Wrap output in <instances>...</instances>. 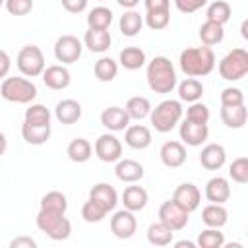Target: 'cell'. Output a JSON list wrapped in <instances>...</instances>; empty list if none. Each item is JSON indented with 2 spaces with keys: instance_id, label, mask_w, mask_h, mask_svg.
Segmentation results:
<instances>
[{
  "instance_id": "cell-1",
  "label": "cell",
  "mask_w": 248,
  "mask_h": 248,
  "mask_svg": "<svg viewBox=\"0 0 248 248\" xmlns=\"http://www.w3.org/2000/svg\"><path fill=\"white\" fill-rule=\"evenodd\" d=\"M180 70L190 78H202L215 68V54L211 46H192L180 52Z\"/></svg>"
},
{
  "instance_id": "cell-2",
  "label": "cell",
  "mask_w": 248,
  "mask_h": 248,
  "mask_svg": "<svg viewBox=\"0 0 248 248\" xmlns=\"http://www.w3.org/2000/svg\"><path fill=\"white\" fill-rule=\"evenodd\" d=\"M147 85L155 93H170L176 85V72L167 56H155L147 64Z\"/></svg>"
},
{
  "instance_id": "cell-3",
  "label": "cell",
  "mask_w": 248,
  "mask_h": 248,
  "mask_svg": "<svg viewBox=\"0 0 248 248\" xmlns=\"http://www.w3.org/2000/svg\"><path fill=\"white\" fill-rule=\"evenodd\" d=\"M0 95L10 103H31L37 97V87L27 78H6L0 85Z\"/></svg>"
},
{
  "instance_id": "cell-4",
  "label": "cell",
  "mask_w": 248,
  "mask_h": 248,
  "mask_svg": "<svg viewBox=\"0 0 248 248\" xmlns=\"http://www.w3.org/2000/svg\"><path fill=\"white\" fill-rule=\"evenodd\" d=\"M151 124L157 132L165 134V132H170L178 120L182 118V105L180 101H174V99H167L163 103H159L151 112Z\"/></svg>"
},
{
  "instance_id": "cell-5",
  "label": "cell",
  "mask_w": 248,
  "mask_h": 248,
  "mask_svg": "<svg viewBox=\"0 0 248 248\" xmlns=\"http://www.w3.org/2000/svg\"><path fill=\"white\" fill-rule=\"evenodd\" d=\"M35 221H37L39 231H43L52 240H66L70 236V232H72V223L64 217V213L39 209Z\"/></svg>"
},
{
  "instance_id": "cell-6",
  "label": "cell",
  "mask_w": 248,
  "mask_h": 248,
  "mask_svg": "<svg viewBox=\"0 0 248 248\" xmlns=\"http://www.w3.org/2000/svg\"><path fill=\"white\" fill-rule=\"evenodd\" d=\"M219 74L227 81H238L248 74V52L244 48H232L219 62Z\"/></svg>"
},
{
  "instance_id": "cell-7",
  "label": "cell",
  "mask_w": 248,
  "mask_h": 248,
  "mask_svg": "<svg viewBox=\"0 0 248 248\" xmlns=\"http://www.w3.org/2000/svg\"><path fill=\"white\" fill-rule=\"evenodd\" d=\"M17 68L23 76L27 78H35L41 76L45 70V56L41 52L39 46L35 45H27L17 52Z\"/></svg>"
},
{
  "instance_id": "cell-8",
  "label": "cell",
  "mask_w": 248,
  "mask_h": 248,
  "mask_svg": "<svg viewBox=\"0 0 248 248\" xmlns=\"http://www.w3.org/2000/svg\"><path fill=\"white\" fill-rule=\"evenodd\" d=\"M188 215L190 213L184 207H180L174 200H167L159 207V221L172 231H182L188 225Z\"/></svg>"
},
{
  "instance_id": "cell-9",
  "label": "cell",
  "mask_w": 248,
  "mask_h": 248,
  "mask_svg": "<svg viewBox=\"0 0 248 248\" xmlns=\"http://www.w3.org/2000/svg\"><path fill=\"white\" fill-rule=\"evenodd\" d=\"M81 41L74 35H62L54 43V56L62 64H74L81 56Z\"/></svg>"
},
{
  "instance_id": "cell-10",
  "label": "cell",
  "mask_w": 248,
  "mask_h": 248,
  "mask_svg": "<svg viewBox=\"0 0 248 248\" xmlns=\"http://www.w3.org/2000/svg\"><path fill=\"white\" fill-rule=\"evenodd\" d=\"M95 155L105 163H114L122 155V143L112 134H103L95 141Z\"/></svg>"
},
{
  "instance_id": "cell-11",
  "label": "cell",
  "mask_w": 248,
  "mask_h": 248,
  "mask_svg": "<svg viewBox=\"0 0 248 248\" xmlns=\"http://www.w3.org/2000/svg\"><path fill=\"white\" fill-rule=\"evenodd\" d=\"M138 229V221L134 217V211L120 209L110 217V231L116 238H130Z\"/></svg>"
},
{
  "instance_id": "cell-12",
  "label": "cell",
  "mask_w": 248,
  "mask_h": 248,
  "mask_svg": "<svg viewBox=\"0 0 248 248\" xmlns=\"http://www.w3.org/2000/svg\"><path fill=\"white\" fill-rule=\"evenodd\" d=\"M172 200H174L180 207H184V209L190 213V211H194V209L200 207L202 194H200V190H198L196 184L184 182V184L176 186V190H174V194H172Z\"/></svg>"
},
{
  "instance_id": "cell-13",
  "label": "cell",
  "mask_w": 248,
  "mask_h": 248,
  "mask_svg": "<svg viewBox=\"0 0 248 248\" xmlns=\"http://www.w3.org/2000/svg\"><path fill=\"white\" fill-rule=\"evenodd\" d=\"M89 200H93L97 205H101V207L108 213V211H112V209L116 207V203H118V194H116V190H114L110 184L99 182V184H95V186L91 188Z\"/></svg>"
},
{
  "instance_id": "cell-14",
  "label": "cell",
  "mask_w": 248,
  "mask_h": 248,
  "mask_svg": "<svg viewBox=\"0 0 248 248\" xmlns=\"http://www.w3.org/2000/svg\"><path fill=\"white\" fill-rule=\"evenodd\" d=\"M207 124H200V122H192V120H184L180 124V140L188 145H202L207 140Z\"/></svg>"
},
{
  "instance_id": "cell-15",
  "label": "cell",
  "mask_w": 248,
  "mask_h": 248,
  "mask_svg": "<svg viewBox=\"0 0 248 248\" xmlns=\"http://www.w3.org/2000/svg\"><path fill=\"white\" fill-rule=\"evenodd\" d=\"M159 155H161L163 165L169 167V169H178V167H182L186 163V149H184V145L180 141L163 143Z\"/></svg>"
},
{
  "instance_id": "cell-16",
  "label": "cell",
  "mask_w": 248,
  "mask_h": 248,
  "mask_svg": "<svg viewBox=\"0 0 248 248\" xmlns=\"http://www.w3.org/2000/svg\"><path fill=\"white\" fill-rule=\"evenodd\" d=\"M101 124L112 132H120V130H126L128 124H130V116L126 112V108H120V107H108L101 112Z\"/></svg>"
},
{
  "instance_id": "cell-17",
  "label": "cell",
  "mask_w": 248,
  "mask_h": 248,
  "mask_svg": "<svg viewBox=\"0 0 248 248\" xmlns=\"http://www.w3.org/2000/svg\"><path fill=\"white\" fill-rule=\"evenodd\" d=\"M225 159H227V151H225V147L219 145V143H209V145H205V147L202 149V153H200V163H202V167L207 169V170H217V169H221V167L225 165Z\"/></svg>"
},
{
  "instance_id": "cell-18",
  "label": "cell",
  "mask_w": 248,
  "mask_h": 248,
  "mask_svg": "<svg viewBox=\"0 0 248 248\" xmlns=\"http://www.w3.org/2000/svg\"><path fill=\"white\" fill-rule=\"evenodd\" d=\"M43 81L50 89H66L70 85V72L60 64H52L43 70Z\"/></svg>"
},
{
  "instance_id": "cell-19",
  "label": "cell",
  "mask_w": 248,
  "mask_h": 248,
  "mask_svg": "<svg viewBox=\"0 0 248 248\" xmlns=\"http://www.w3.org/2000/svg\"><path fill=\"white\" fill-rule=\"evenodd\" d=\"M114 174L122 182H138L143 178V167L134 159H118L114 167Z\"/></svg>"
},
{
  "instance_id": "cell-20",
  "label": "cell",
  "mask_w": 248,
  "mask_h": 248,
  "mask_svg": "<svg viewBox=\"0 0 248 248\" xmlns=\"http://www.w3.org/2000/svg\"><path fill=\"white\" fill-rule=\"evenodd\" d=\"M124 141L132 147V149H145L151 145V132L147 126L143 124H134L126 128L124 134Z\"/></svg>"
},
{
  "instance_id": "cell-21",
  "label": "cell",
  "mask_w": 248,
  "mask_h": 248,
  "mask_svg": "<svg viewBox=\"0 0 248 248\" xmlns=\"http://www.w3.org/2000/svg\"><path fill=\"white\" fill-rule=\"evenodd\" d=\"M205 198L211 203H225L231 198V186L229 180L223 176H215L205 184Z\"/></svg>"
},
{
  "instance_id": "cell-22",
  "label": "cell",
  "mask_w": 248,
  "mask_h": 248,
  "mask_svg": "<svg viewBox=\"0 0 248 248\" xmlns=\"http://www.w3.org/2000/svg\"><path fill=\"white\" fill-rule=\"evenodd\" d=\"M54 116L58 122L62 124H74L81 118V105L74 99H64L56 105L54 108Z\"/></svg>"
},
{
  "instance_id": "cell-23",
  "label": "cell",
  "mask_w": 248,
  "mask_h": 248,
  "mask_svg": "<svg viewBox=\"0 0 248 248\" xmlns=\"http://www.w3.org/2000/svg\"><path fill=\"white\" fill-rule=\"evenodd\" d=\"M110 33L107 29H87L85 31V37H83V43L85 46L91 50V52H105L108 46H110Z\"/></svg>"
},
{
  "instance_id": "cell-24",
  "label": "cell",
  "mask_w": 248,
  "mask_h": 248,
  "mask_svg": "<svg viewBox=\"0 0 248 248\" xmlns=\"http://www.w3.org/2000/svg\"><path fill=\"white\" fill-rule=\"evenodd\" d=\"M122 203H124V209L141 211L147 205V192L141 186H128L122 192Z\"/></svg>"
},
{
  "instance_id": "cell-25",
  "label": "cell",
  "mask_w": 248,
  "mask_h": 248,
  "mask_svg": "<svg viewBox=\"0 0 248 248\" xmlns=\"http://www.w3.org/2000/svg\"><path fill=\"white\" fill-rule=\"evenodd\" d=\"M21 136L27 143L31 145H43L48 138H50V124L39 126V124H27L23 122L21 126Z\"/></svg>"
},
{
  "instance_id": "cell-26",
  "label": "cell",
  "mask_w": 248,
  "mask_h": 248,
  "mask_svg": "<svg viewBox=\"0 0 248 248\" xmlns=\"http://www.w3.org/2000/svg\"><path fill=\"white\" fill-rule=\"evenodd\" d=\"M227 219H229V213L223 207V203H209L202 211V221L213 229H221L227 223Z\"/></svg>"
},
{
  "instance_id": "cell-27",
  "label": "cell",
  "mask_w": 248,
  "mask_h": 248,
  "mask_svg": "<svg viewBox=\"0 0 248 248\" xmlns=\"http://www.w3.org/2000/svg\"><path fill=\"white\" fill-rule=\"evenodd\" d=\"M248 112L244 105H236V107H223L221 108V120L225 126L229 128H242L246 124Z\"/></svg>"
},
{
  "instance_id": "cell-28",
  "label": "cell",
  "mask_w": 248,
  "mask_h": 248,
  "mask_svg": "<svg viewBox=\"0 0 248 248\" xmlns=\"http://www.w3.org/2000/svg\"><path fill=\"white\" fill-rule=\"evenodd\" d=\"M172 234L174 231L169 229L165 223H151L149 229H147V240L153 244V246H169L172 242Z\"/></svg>"
},
{
  "instance_id": "cell-29",
  "label": "cell",
  "mask_w": 248,
  "mask_h": 248,
  "mask_svg": "<svg viewBox=\"0 0 248 248\" xmlns=\"http://www.w3.org/2000/svg\"><path fill=\"white\" fill-rule=\"evenodd\" d=\"M120 64L126 70H140L145 64V52L140 46H126L120 50Z\"/></svg>"
},
{
  "instance_id": "cell-30",
  "label": "cell",
  "mask_w": 248,
  "mask_h": 248,
  "mask_svg": "<svg viewBox=\"0 0 248 248\" xmlns=\"http://www.w3.org/2000/svg\"><path fill=\"white\" fill-rule=\"evenodd\" d=\"M91 151H93V147H91V143H89L85 138H76V140H72V141L68 143V149H66L68 157H70L74 163H85V161H89Z\"/></svg>"
},
{
  "instance_id": "cell-31",
  "label": "cell",
  "mask_w": 248,
  "mask_h": 248,
  "mask_svg": "<svg viewBox=\"0 0 248 248\" xmlns=\"http://www.w3.org/2000/svg\"><path fill=\"white\" fill-rule=\"evenodd\" d=\"M202 95H203V85L196 78H188V79H184L178 85V97H180V101L196 103V101L202 99Z\"/></svg>"
},
{
  "instance_id": "cell-32",
  "label": "cell",
  "mask_w": 248,
  "mask_h": 248,
  "mask_svg": "<svg viewBox=\"0 0 248 248\" xmlns=\"http://www.w3.org/2000/svg\"><path fill=\"white\" fill-rule=\"evenodd\" d=\"M126 112H128V116L134 118V120H143V118L149 116V112H151V103H149L147 97H141V95L130 97L128 103H126Z\"/></svg>"
},
{
  "instance_id": "cell-33",
  "label": "cell",
  "mask_w": 248,
  "mask_h": 248,
  "mask_svg": "<svg viewBox=\"0 0 248 248\" xmlns=\"http://www.w3.org/2000/svg\"><path fill=\"white\" fill-rule=\"evenodd\" d=\"M120 31H122V35H126V37H136L140 31H141V25H143V17L138 14V12H134V10H128V12H124V16L120 17Z\"/></svg>"
},
{
  "instance_id": "cell-34",
  "label": "cell",
  "mask_w": 248,
  "mask_h": 248,
  "mask_svg": "<svg viewBox=\"0 0 248 248\" xmlns=\"http://www.w3.org/2000/svg\"><path fill=\"white\" fill-rule=\"evenodd\" d=\"M225 37V31H223V25L215 23V21H205L202 27H200V39L205 46H213L217 43H221Z\"/></svg>"
},
{
  "instance_id": "cell-35",
  "label": "cell",
  "mask_w": 248,
  "mask_h": 248,
  "mask_svg": "<svg viewBox=\"0 0 248 248\" xmlns=\"http://www.w3.org/2000/svg\"><path fill=\"white\" fill-rule=\"evenodd\" d=\"M205 16H207V21H215L219 25H225L231 19V6L225 0H215L207 6Z\"/></svg>"
},
{
  "instance_id": "cell-36",
  "label": "cell",
  "mask_w": 248,
  "mask_h": 248,
  "mask_svg": "<svg viewBox=\"0 0 248 248\" xmlns=\"http://www.w3.org/2000/svg\"><path fill=\"white\" fill-rule=\"evenodd\" d=\"M112 23V12L105 6H97L87 16V25L91 29H108Z\"/></svg>"
},
{
  "instance_id": "cell-37",
  "label": "cell",
  "mask_w": 248,
  "mask_h": 248,
  "mask_svg": "<svg viewBox=\"0 0 248 248\" xmlns=\"http://www.w3.org/2000/svg\"><path fill=\"white\" fill-rule=\"evenodd\" d=\"M41 209H45V211H54V213H66V209H68V200H66V196H64L62 192L52 190V192H48V194L43 196V200H41Z\"/></svg>"
},
{
  "instance_id": "cell-38",
  "label": "cell",
  "mask_w": 248,
  "mask_h": 248,
  "mask_svg": "<svg viewBox=\"0 0 248 248\" xmlns=\"http://www.w3.org/2000/svg\"><path fill=\"white\" fill-rule=\"evenodd\" d=\"M93 70H95V76H97L99 81H112L116 78V74H118V64L112 58L103 56V58H99L95 62Z\"/></svg>"
},
{
  "instance_id": "cell-39",
  "label": "cell",
  "mask_w": 248,
  "mask_h": 248,
  "mask_svg": "<svg viewBox=\"0 0 248 248\" xmlns=\"http://www.w3.org/2000/svg\"><path fill=\"white\" fill-rule=\"evenodd\" d=\"M223 244H225L223 232H219V229H213V227L202 231L200 236H198V246L200 248H221Z\"/></svg>"
},
{
  "instance_id": "cell-40",
  "label": "cell",
  "mask_w": 248,
  "mask_h": 248,
  "mask_svg": "<svg viewBox=\"0 0 248 248\" xmlns=\"http://www.w3.org/2000/svg\"><path fill=\"white\" fill-rule=\"evenodd\" d=\"M25 122L27 124H39V126L50 124V112L45 105H31L25 110Z\"/></svg>"
},
{
  "instance_id": "cell-41",
  "label": "cell",
  "mask_w": 248,
  "mask_h": 248,
  "mask_svg": "<svg viewBox=\"0 0 248 248\" xmlns=\"http://www.w3.org/2000/svg\"><path fill=\"white\" fill-rule=\"evenodd\" d=\"M145 23L149 29L161 31L170 23V12L169 10H149L145 16Z\"/></svg>"
},
{
  "instance_id": "cell-42",
  "label": "cell",
  "mask_w": 248,
  "mask_h": 248,
  "mask_svg": "<svg viewBox=\"0 0 248 248\" xmlns=\"http://www.w3.org/2000/svg\"><path fill=\"white\" fill-rule=\"evenodd\" d=\"M229 174L234 182L238 184H246L248 182V159L246 157H238L231 163L229 167Z\"/></svg>"
},
{
  "instance_id": "cell-43",
  "label": "cell",
  "mask_w": 248,
  "mask_h": 248,
  "mask_svg": "<svg viewBox=\"0 0 248 248\" xmlns=\"http://www.w3.org/2000/svg\"><path fill=\"white\" fill-rule=\"evenodd\" d=\"M105 215H107V211H105L101 205H97L93 200H87V202L83 203V207H81V217H83L87 223H99V221L105 219Z\"/></svg>"
},
{
  "instance_id": "cell-44",
  "label": "cell",
  "mask_w": 248,
  "mask_h": 248,
  "mask_svg": "<svg viewBox=\"0 0 248 248\" xmlns=\"http://www.w3.org/2000/svg\"><path fill=\"white\" fill-rule=\"evenodd\" d=\"M186 118L192 120V122H200V124H207L209 120V108L203 105V103H192L186 110Z\"/></svg>"
},
{
  "instance_id": "cell-45",
  "label": "cell",
  "mask_w": 248,
  "mask_h": 248,
  "mask_svg": "<svg viewBox=\"0 0 248 248\" xmlns=\"http://www.w3.org/2000/svg\"><path fill=\"white\" fill-rule=\"evenodd\" d=\"M221 105L223 107H236L244 105V93L238 87H227L221 93Z\"/></svg>"
},
{
  "instance_id": "cell-46",
  "label": "cell",
  "mask_w": 248,
  "mask_h": 248,
  "mask_svg": "<svg viewBox=\"0 0 248 248\" xmlns=\"http://www.w3.org/2000/svg\"><path fill=\"white\" fill-rule=\"evenodd\" d=\"M4 6L12 16H25L33 10V0H6Z\"/></svg>"
},
{
  "instance_id": "cell-47",
  "label": "cell",
  "mask_w": 248,
  "mask_h": 248,
  "mask_svg": "<svg viewBox=\"0 0 248 248\" xmlns=\"http://www.w3.org/2000/svg\"><path fill=\"white\" fill-rule=\"evenodd\" d=\"M205 4H207V0H174L176 10L182 14H194L200 8H203Z\"/></svg>"
},
{
  "instance_id": "cell-48",
  "label": "cell",
  "mask_w": 248,
  "mask_h": 248,
  "mask_svg": "<svg viewBox=\"0 0 248 248\" xmlns=\"http://www.w3.org/2000/svg\"><path fill=\"white\" fill-rule=\"evenodd\" d=\"M62 6L70 14H79L87 8V0H62Z\"/></svg>"
},
{
  "instance_id": "cell-49",
  "label": "cell",
  "mask_w": 248,
  "mask_h": 248,
  "mask_svg": "<svg viewBox=\"0 0 248 248\" xmlns=\"http://www.w3.org/2000/svg\"><path fill=\"white\" fill-rule=\"evenodd\" d=\"M10 246H12V248H35L37 242H35L31 236H17V238H14V240L10 242Z\"/></svg>"
},
{
  "instance_id": "cell-50",
  "label": "cell",
  "mask_w": 248,
  "mask_h": 248,
  "mask_svg": "<svg viewBox=\"0 0 248 248\" xmlns=\"http://www.w3.org/2000/svg\"><path fill=\"white\" fill-rule=\"evenodd\" d=\"M145 4V10H169L170 6V0H143Z\"/></svg>"
},
{
  "instance_id": "cell-51",
  "label": "cell",
  "mask_w": 248,
  "mask_h": 248,
  "mask_svg": "<svg viewBox=\"0 0 248 248\" xmlns=\"http://www.w3.org/2000/svg\"><path fill=\"white\" fill-rule=\"evenodd\" d=\"M10 66H12V60H10L8 52L0 48V78H6V76H8Z\"/></svg>"
},
{
  "instance_id": "cell-52",
  "label": "cell",
  "mask_w": 248,
  "mask_h": 248,
  "mask_svg": "<svg viewBox=\"0 0 248 248\" xmlns=\"http://www.w3.org/2000/svg\"><path fill=\"white\" fill-rule=\"evenodd\" d=\"M116 2H118L122 8H128V10H132L134 6H138V4H140V0H116Z\"/></svg>"
},
{
  "instance_id": "cell-53",
  "label": "cell",
  "mask_w": 248,
  "mask_h": 248,
  "mask_svg": "<svg viewBox=\"0 0 248 248\" xmlns=\"http://www.w3.org/2000/svg\"><path fill=\"white\" fill-rule=\"evenodd\" d=\"M6 147H8V141H6V136L0 132V155H4V151H6Z\"/></svg>"
},
{
  "instance_id": "cell-54",
  "label": "cell",
  "mask_w": 248,
  "mask_h": 248,
  "mask_svg": "<svg viewBox=\"0 0 248 248\" xmlns=\"http://www.w3.org/2000/svg\"><path fill=\"white\" fill-rule=\"evenodd\" d=\"M174 246H176V248H184V246H186V248H194V242H188V240H180V242H176Z\"/></svg>"
},
{
  "instance_id": "cell-55",
  "label": "cell",
  "mask_w": 248,
  "mask_h": 248,
  "mask_svg": "<svg viewBox=\"0 0 248 248\" xmlns=\"http://www.w3.org/2000/svg\"><path fill=\"white\" fill-rule=\"evenodd\" d=\"M246 29H248V21H242V37H244V39H248V33H246Z\"/></svg>"
},
{
  "instance_id": "cell-56",
  "label": "cell",
  "mask_w": 248,
  "mask_h": 248,
  "mask_svg": "<svg viewBox=\"0 0 248 248\" xmlns=\"http://www.w3.org/2000/svg\"><path fill=\"white\" fill-rule=\"evenodd\" d=\"M4 4H6V0H0V8H2V6H4Z\"/></svg>"
}]
</instances>
